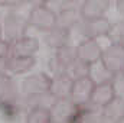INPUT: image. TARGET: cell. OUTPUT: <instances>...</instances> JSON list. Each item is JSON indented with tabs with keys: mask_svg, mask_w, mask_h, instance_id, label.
Instances as JSON below:
<instances>
[{
	"mask_svg": "<svg viewBox=\"0 0 124 123\" xmlns=\"http://www.w3.org/2000/svg\"><path fill=\"white\" fill-rule=\"evenodd\" d=\"M102 52H104V49L97 42V39H87L85 38L75 48L77 60L81 62L84 67H87V68H90V67H93L95 64L101 62Z\"/></svg>",
	"mask_w": 124,
	"mask_h": 123,
	"instance_id": "4",
	"label": "cell"
},
{
	"mask_svg": "<svg viewBox=\"0 0 124 123\" xmlns=\"http://www.w3.org/2000/svg\"><path fill=\"white\" fill-rule=\"evenodd\" d=\"M9 57V42L0 39V61L6 60Z\"/></svg>",
	"mask_w": 124,
	"mask_h": 123,
	"instance_id": "19",
	"label": "cell"
},
{
	"mask_svg": "<svg viewBox=\"0 0 124 123\" xmlns=\"http://www.w3.org/2000/svg\"><path fill=\"white\" fill-rule=\"evenodd\" d=\"M16 91L13 80L3 71H0V98L1 101H12L13 93Z\"/></svg>",
	"mask_w": 124,
	"mask_h": 123,
	"instance_id": "17",
	"label": "cell"
},
{
	"mask_svg": "<svg viewBox=\"0 0 124 123\" xmlns=\"http://www.w3.org/2000/svg\"><path fill=\"white\" fill-rule=\"evenodd\" d=\"M61 12V16H58V26H62V28L69 31L72 23L77 22V16L79 15V9L75 10L74 7H65Z\"/></svg>",
	"mask_w": 124,
	"mask_h": 123,
	"instance_id": "18",
	"label": "cell"
},
{
	"mask_svg": "<svg viewBox=\"0 0 124 123\" xmlns=\"http://www.w3.org/2000/svg\"><path fill=\"white\" fill-rule=\"evenodd\" d=\"M82 31L87 39H97L101 36H107L113 31V23L107 18H100L94 20H84Z\"/></svg>",
	"mask_w": 124,
	"mask_h": 123,
	"instance_id": "11",
	"label": "cell"
},
{
	"mask_svg": "<svg viewBox=\"0 0 124 123\" xmlns=\"http://www.w3.org/2000/svg\"><path fill=\"white\" fill-rule=\"evenodd\" d=\"M117 7H118V10L124 15V0H121V1H118V3H117Z\"/></svg>",
	"mask_w": 124,
	"mask_h": 123,
	"instance_id": "20",
	"label": "cell"
},
{
	"mask_svg": "<svg viewBox=\"0 0 124 123\" xmlns=\"http://www.w3.org/2000/svg\"><path fill=\"white\" fill-rule=\"evenodd\" d=\"M77 109H78V106L74 104L71 101V98L55 100V103L51 107L52 123H71Z\"/></svg>",
	"mask_w": 124,
	"mask_h": 123,
	"instance_id": "9",
	"label": "cell"
},
{
	"mask_svg": "<svg viewBox=\"0 0 124 123\" xmlns=\"http://www.w3.org/2000/svg\"><path fill=\"white\" fill-rule=\"evenodd\" d=\"M75 78L68 74V72H58L52 77V84H51V96L55 100H63L69 98L71 91L74 87Z\"/></svg>",
	"mask_w": 124,
	"mask_h": 123,
	"instance_id": "8",
	"label": "cell"
},
{
	"mask_svg": "<svg viewBox=\"0 0 124 123\" xmlns=\"http://www.w3.org/2000/svg\"><path fill=\"white\" fill-rule=\"evenodd\" d=\"M101 64L107 70V72L114 78L124 74V44L113 42L108 48L104 49Z\"/></svg>",
	"mask_w": 124,
	"mask_h": 123,
	"instance_id": "1",
	"label": "cell"
},
{
	"mask_svg": "<svg viewBox=\"0 0 124 123\" xmlns=\"http://www.w3.org/2000/svg\"><path fill=\"white\" fill-rule=\"evenodd\" d=\"M102 119L108 123H118L124 119V98L116 97L107 107L102 109Z\"/></svg>",
	"mask_w": 124,
	"mask_h": 123,
	"instance_id": "14",
	"label": "cell"
},
{
	"mask_svg": "<svg viewBox=\"0 0 124 123\" xmlns=\"http://www.w3.org/2000/svg\"><path fill=\"white\" fill-rule=\"evenodd\" d=\"M39 49V42L32 36H23L9 42V57H33Z\"/></svg>",
	"mask_w": 124,
	"mask_h": 123,
	"instance_id": "10",
	"label": "cell"
},
{
	"mask_svg": "<svg viewBox=\"0 0 124 123\" xmlns=\"http://www.w3.org/2000/svg\"><path fill=\"white\" fill-rule=\"evenodd\" d=\"M51 84L52 77L45 72H36L25 78L22 90L26 97H45L51 94Z\"/></svg>",
	"mask_w": 124,
	"mask_h": 123,
	"instance_id": "3",
	"label": "cell"
},
{
	"mask_svg": "<svg viewBox=\"0 0 124 123\" xmlns=\"http://www.w3.org/2000/svg\"><path fill=\"white\" fill-rule=\"evenodd\" d=\"M46 44L54 48L55 51L56 49H61V48H65L68 46V39H69V31L62 28V26H56L54 28L52 31L46 32Z\"/></svg>",
	"mask_w": 124,
	"mask_h": 123,
	"instance_id": "15",
	"label": "cell"
},
{
	"mask_svg": "<svg viewBox=\"0 0 124 123\" xmlns=\"http://www.w3.org/2000/svg\"><path fill=\"white\" fill-rule=\"evenodd\" d=\"M98 123H108V122H105L104 119H100V122H98Z\"/></svg>",
	"mask_w": 124,
	"mask_h": 123,
	"instance_id": "22",
	"label": "cell"
},
{
	"mask_svg": "<svg viewBox=\"0 0 124 123\" xmlns=\"http://www.w3.org/2000/svg\"><path fill=\"white\" fill-rule=\"evenodd\" d=\"M118 123H124V119H123V120H120V122H118Z\"/></svg>",
	"mask_w": 124,
	"mask_h": 123,
	"instance_id": "23",
	"label": "cell"
},
{
	"mask_svg": "<svg viewBox=\"0 0 124 123\" xmlns=\"http://www.w3.org/2000/svg\"><path fill=\"white\" fill-rule=\"evenodd\" d=\"M29 25L43 32H49L58 26V15L45 3L36 4L29 13Z\"/></svg>",
	"mask_w": 124,
	"mask_h": 123,
	"instance_id": "2",
	"label": "cell"
},
{
	"mask_svg": "<svg viewBox=\"0 0 124 123\" xmlns=\"http://www.w3.org/2000/svg\"><path fill=\"white\" fill-rule=\"evenodd\" d=\"M29 26V20L22 18L20 15L16 13H10L4 18V22L1 23V29L3 33L9 38L10 42L26 36V29Z\"/></svg>",
	"mask_w": 124,
	"mask_h": 123,
	"instance_id": "6",
	"label": "cell"
},
{
	"mask_svg": "<svg viewBox=\"0 0 124 123\" xmlns=\"http://www.w3.org/2000/svg\"><path fill=\"white\" fill-rule=\"evenodd\" d=\"M1 35H3V29H1V23H0V39H1Z\"/></svg>",
	"mask_w": 124,
	"mask_h": 123,
	"instance_id": "21",
	"label": "cell"
},
{
	"mask_svg": "<svg viewBox=\"0 0 124 123\" xmlns=\"http://www.w3.org/2000/svg\"><path fill=\"white\" fill-rule=\"evenodd\" d=\"M26 123H52L51 109L46 106H35L26 116Z\"/></svg>",
	"mask_w": 124,
	"mask_h": 123,
	"instance_id": "16",
	"label": "cell"
},
{
	"mask_svg": "<svg viewBox=\"0 0 124 123\" xmlns=\"http://www.w3.org/2000/svg\"><path fill=\"white\" fill-rule=\"evenodd\" d=\"M36 64L35 57H7L4 60L6 68L13 74H23L32 70Z\"/></svg>",
	"mask_w": 124,
	"mask_h": 123,
	"instance_id": "13",
	"label": "cell"
},
{
	"mask_svg": "<svg viewBox=\"0 0 124 123\" xmlns=\"http://www.w3.org/2000/svg\"><path fill=\"white\" fill-rule=\"evenodd\" d=\"M108 9H110V1L107 0H88L81 4L79 16L82 18V20H94L105 18Z\"/></svg>",
	"mask_w": 124,
	"mask_h": 123,
	"instance_id": "12",
	"label": "cell"
},
{
	"mask_svg": "<svg viewBox=\"0 0 124 123\" xmlns=\"http://www.w3.org/2000/svg\"><path fill=\"white\" fill-rule=\"evenodd\" d=\"M95 87V83L87 75L78 77L74 81V87L71 91V101L77 106H85L90 103V97L93 94V90Z\"/></svg>",
	"mask_w": 124,
	"mask_h": 123,
	"instance_id": "7",
	"label": "cell"
},
{
	"mask_svg": "<svg viewBox=\"0 0 124 123\" xmlns=\"http://www.w3.org/2000/svg\"><path fill=\"white\" fill-rule=\"evenodd\" d=\"M116 97H118V96H117L116 87L113 84V80L111 81H105V83H100V84H95L88 104L93 106L94 109H104Z\"/></svg>",
	"mask_w": 124,
	"mask_h": 123,
	"instance_id": "5",
	"label": "cell"
}]
</instances>
